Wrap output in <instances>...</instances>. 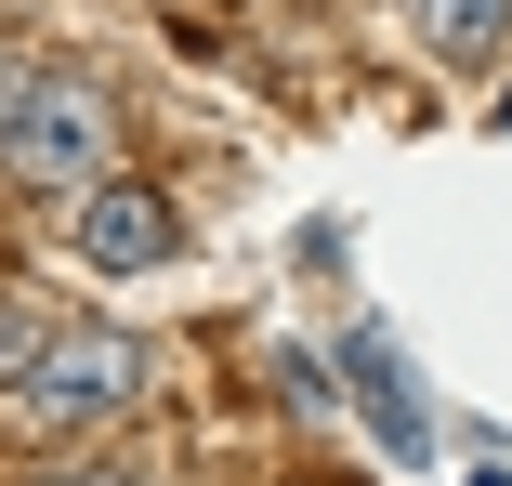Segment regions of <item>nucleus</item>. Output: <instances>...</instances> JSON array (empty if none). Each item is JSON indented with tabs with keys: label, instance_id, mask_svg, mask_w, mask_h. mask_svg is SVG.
I'll return each instance as SVG.
<instances>
[{
	"label": "nucleus",
	"instance_id": "obj_8",
	"mask_svg": "<svg viewBox=\"0 0 512 486\" xmlns=\"http://www.w3.org/2000/svg\"><path fill=\"white\" fill-rule=\"evenodd\" d=\"M407 14H421V0H407Z\"/></svg>",
	"mask_w": 512,
	"mask_h": 486
},
{
	"label": "nucleus",
	"instance_id": "obj_4",
	"mask_svg": "<svg viewBox=\"0 0 512 486\" xmlns=\"http://www.w3.org/2000/svg\"><path fill=\"white\" fill-rule=\"evenodd\" d=\"M342 381H355V395H368V421H381V434H394L407 460L434 447V421H421V381L394 368V342H381V329H355V342H342Z\"/></svg>",
	"mask_w": 512,
	"mask_h": 486
},
{
	"label": "nucleus",
	"instance_id": "obj_2",
	"mask_svg": "<svg viewBox=\"0 0 512 486\" xmlns=\"http://www.w3.org/2000/svg\"><path fill=\"white\" fill-rule=\"evenodd\" d=\"M106 145H119L106 92H92V79H66V66H27L14 119H0V171H14V184H40V198H92V184H106Z\"/></svg>",
	"mask_w": 512,
	"mask_h": 486
},
{
	"label": "nucleus",
	"instance_id": "obj_7",
	"mask_svg": "<svg viewBox=\"0 0 512 486\" xmlns=\"http://www.w3.org/2000/svg\"><path fill=\"white\" fill-rule=\"evenodd\" d=\"M14 92H27V66H14V53H0V119H14Z\"/></svg>",
	"mask_w": 512,
	"mask_h": 486
},
{
	"label": "nucleus",
	"instance_id": "obj_1",
	"mask_svg": "<svg viewBox=\"0 0 512 486\" xmlns=\"http://www.w3.org/2000/svg\"><path fill=\"white\" fill-rule=\"evenodd\" d=\"M145 381V342L106 316H53V303H0V408L27 434H92L119 421Z\"/></svg>",
	"mask_w": 512,
	"mask_h": 486
},
{
	"label": "nucleus",
	"instance_id": "obj_6",
	"mask_svg": "<svg viewBox=\"0 0 512 486\" xmlns=\"http://www.w3.org/2000/svg\"><path fill=\"white\" fill-rule=\"evenodd\" d=\"M40 486H145L132 460H66V473H40Z\"/></svg>",
	"mask_w": 512,
	"mask_h": 486
},
{
	"label": "nucleus",
	"instance_id": "obj_3",
	"mask_svg": "<svg viewBox=\"0 0 512 486\" xmlns=\"http://www.w3.org/2000/svg\"><path fill=\"white\" fill-rule=\"evenodd\" d=\"M66 237H79V263L92 276H158L171 250H184V224H171V198H158V184H92V198L66 211Z\"/></svg>",
	"mask_w": 512,
	"mask_h": 486
},
{
	"label": "nucleus",
	"instance_id": "obj_5",
	"mask_svg": "<svg viewBox=\"0 0 512 486\" xmlns=\"http://www.w3.org/2000/svg\"><path fill=\"white\" fill-rule=\"evenodd\" d=\"M421 40H434V66H499L512 0H421Z\"/></svg>",
	"mask_w": 512,
	"mask_h": 486
}]
</instances>
